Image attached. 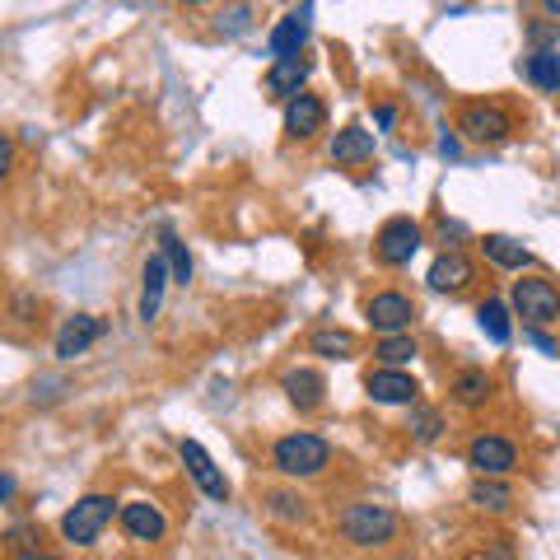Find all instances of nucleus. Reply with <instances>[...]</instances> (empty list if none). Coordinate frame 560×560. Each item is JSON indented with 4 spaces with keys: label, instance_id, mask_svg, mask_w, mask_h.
Here are the masks:
<instances>
[{
    "label": "nucleus",
    "instance_id": "nucleus-1",
    "mask_svg": "<svg viewBox=\"0 0 560 560\" xmlns=\"http://www.w3.org/2000/svg\"><path fill=\"white\" fill-rule=\"evenodd\" d=\"M271 463L285 471V477H318V471L331 463V444L323 434H308V430L285 434V440H276Z\"/></svg>",
    "mask_w": 560,
    "mask_h": 560
},
{
    "label": "nucleus",
    "instance_id": "nucleus-2",
    "mask_svg": "<svg viewBox=\"0 0 560 560\" xmlns=\"http://www.w3.org/2000/svg\"><path fill=\"white\" fill-rule=\"evenodd\" d=\"M341 533H346V541H355V547H383V541L397 537V514L388 504L360 500L341 514Z\"/></svg>",
    "mask_w": 560,
    "mask_h": 560
},
{
    "label": "nucleus",
    "instance_id": "nucleus-3",
    "mask_svg": "<svg viewBox=\"0 0 560 560\" xmlns=\"http://www.w3.org/2000/svg\"><path fill=\"white\" fill-rule=\"evenodd\" d=\"M113 514H117L113 495H84L61 514V533L75 541V547H94V541L103 537V528L113 523Z\"/></svg>",
    "mask_w": 560,
    "mask_h": 560
},
{
    "label": "nucleus",
    "instance_id": "nucleus-4",
    "mask_svg": "<svg viewBox=\"0 0 560 560\" xmlns=\"http://www.w3.org/2000/svg\"><path fill=\"white\" fill-rule=\"evenodd\" d=\"M514 308H518V318H528V327H547L560 318V290L547 276H518L514 280Z\"/></svg>",
    "mask_w": 560,
    "mask_h": 560
},
{
    "label": "nucleus",
    "instance_id": "nucleus-5",
    "mask_svg": "<svg viewBox=\"0 0 560 560\" xmlns=\"http://www.w3.org/2000/svg\"><path fill=\"white\" fill-rule=\"evenodd\" d=\"M458 131L471 140V145H500V140H510L514 121L500 103H467L458 113Z\"/></svg>",
    "mask_w": 560,
    "mask_h": 560
},
{
    "label": "nucleus",
    "instance_id": "nucleus-6",
    "mask_svg": "<svg viewBox=\"0 0 560 560\" xmlns=\"http://www.w3.org/2000/svg\"><path fill=\"white\" fill-rule=\"evenodd\" d=\"M416 253H420V224L407 215H393L374 238V257L383 267H407Z\"/></svg>",
    "mask_w": 560,
    "mask_h": 560
},
{
    "label": "nucleus",
    "instance_id": "nucleus-7",
    "mask_svg": "<svg viewBox=\"0 0 560 560\" xmlns=\"http://www.w3.org/2000/svg\"><path fill=\"white\" fill-rule=\"evenodd\" d=\"M364 323H370L378 337H401V331L416 323V304L407 300V294H397V290H383V294H374V300L364 304Z\"/></svg>",
    "mask_w": 560,
    "mask_h": 560
},
{
    "label": "nucleus",
    "instance_id": "nucleus-8",
    "mask_svg": "<svg viewBox=\"0 0 560 560\" xmlns=\"http://www.w3.org/2000/svg\"><path fill=\"white\" fill-rule=\"evenodd\" d=\"M467 463L481 471V477H504V471L518 467V448L504 440V434H477L467 444Z\"/></svg>",
    "mask_w": 560,
    "mask_h": 560
},
{
    "label": "nucleus",
    "instance_id": "nucleus-9",
    "mask_svg": "<svg viewBox=\"0 0 560 560\" xmlns=\"http://www.w3.org/2000/svg\"><path fill=\"white\" fill-rule=\"evenodd\" d=\"M183 463H187V477L201 486L206 500H230V481H224V471L215 467V458H210L197 440H183Z\"/></svg>",
    "mask_w": 560,
    "mask_h": 560
},
{
    "label": "nucleus",
    "instance_id": "nucleus-10",
    "mask_svg": "<svg viewBox=\"0 0 560 560\" xmlns=\"http://www.w3.org/2000/svg\"><path fill=\"white\" fill-rule=\"evenodd\" d=\"M364 393H370L378 407H416L420 383L411 374H401V370H374L370 378H364Z\"/></svg>",
    "mask_w": 560,
    "mask_h": 560
},
{
    "label": "nucleus",
    "instance_id": "nucleus-11",
    "mask_svg": "<svg viewBox=\"0 0 560 560\" xmlns=\"http://www.w3.org/2000/svg\"><path fill=\"white\" fill-rule=\"evenodd\" d=\"M308 28H313V5L290 10L285 20H280V24L271 28V38H267L271 57H276V61H290V57H300V47L308 43Z\"/></svg>",
    "mask_w": 560,
    "mask_h": 560
},
{
    "label": "nucleus",
    "instance_id": "nucleus-12",
    "mask_svg": "<svg viewBox=\"0 0 560 560\" xmlns=\"http://www.w3.org/2000/svg\"><path fill=\"white\" fill-rule=\"evenodd\" d=\"M98 337H103V318H94V313H75V318H66L61 331H57V360L84 355Z\"/></svg>",
    "mask_w": 560,
    "mask_h": 560
},
{
    "label": "nucleus",
    "instance_id": "nucleus-13",
    "mask_svg": "<svg viewBox=\"0 0 560 560\" xmlns=\"http://www.w3.org/2000/svg\"><path fill=\"white\" fill-rule=\"evenodd\" d=\"M323 121H327V108H323V98L318 94H300V98H290L285 103V136L290 140H308V136H318L323 131Z\"/></svg>",
    "mask_w": 560,
    "mask_h": 560
},
{
    "label": "nucleus",
    "instance_id": "nucleus-14",
    "mask_svg": "<svg viewBox=\"0 0 560 560\" xmlns=\"http://www.w3.org/2000/svg\"><path fill=\"white\" fill-rule=\"evenodd\" d=\"M308 57H290V61H271L267 70V94L271 98H300L304 94V80H308Z\"/></svg>",
    "mask_w": 560,
    "mask_h": 560
},
{
    "label": "nucleus",
    "instance_id": "nucleus-15",
    "mask_svg": "<svg viewBox=\"0 0 560 560\" xmlns=\"http://www.w3.org/2000/svg\"><path fill=\"white\" fill-rule=\"evenodd\" d=\"M168 280H173V271H168L164 253H154V257L145 261V285H140V318H145V323L160 318V304H164Z\"/></svg>",
    "mask_w": 560,
    "mask_h": 560
},
{
    "label": "nucleus",
    "instance_id": "nucleus-16",
    "mask_svg": "<svg viewBox=\"0 0 560 560\" xmlns=\"http://www.w3.org/2000/svg\"><path fill=\"white\" fill-rule=\"evenodd\" d=\"M280 388H285V397H290L300 411H318L323 397H327V378H323L318 370H290Z\"/></svg>",
    "mask_w": 560,
    "mask_h": 560
},
{
    "label": "nucleus",
    "instance_id": "nucleus-17",
    "mask_svg": "<svg viewBox=\"0 0 560 560\" xmlns=\"http://www.w3.org/2000/svg\"><path fill=\"white\" fill-rule=\"evenodd\" d=\"M471 276L477 271H471V261L463 253H444V257H434L425 280H430V290H440V294H458V290H467Z\"/></svg>",
    "mask_w": 560,
    "mask_h": 560
},
{
    "label": "nucleus",
    "instance_id": "nucleus-18",
    "mask_svg": "<svg viewBox=\"0 0 560 560\" xmlns=\"http://www.w3.org/2000/svg\"><path fill=\"white\" fill-rule=\"evenodd\" d=\"M331 164H364L374 160V131L364 127H341L337 136H331Z\"/></svg>",
    "mask_w": 560,
    "mask_h": 560
},
{
    "label": "nucleus",
    "instance_id": "nucleus-19",
    "mask_svg": "<svg viewBox=\"0 0 560 560\" xmlns=\"http://www.w3.org/2000/svg\"><path fill=\"white\" fill-rule=\"evenodd\" d=\"M121 528H127L136 541H160L168 523L150 500H136V504H121Z\"/></svg>",
    "mask_w": 560,
    "mask_h": 560
},
{
    "label": "nucleus",
    "instance_id": "nucleus-20",
    "mask_svg": "<svg viewBox=\"0 0 560 560\" xmlns=\"http://www.w3.org/2000/svg\"><path fill=\"white\" fill-rule=\"evenodd\" d=\"M481 248H486V257L495 261L500 271H523V267H533V253L523 248L518 238H510V234H486Z\"/></svg>",
    "mask_w": 560,
    "mask_h": 560
},
{
    "label": "nucleus",
    "instance_id": "nucleus-21",
    "mask_svg": "<svg viewBox=\"0 0 560 560\" xmlns=\"http://www.w3.org/2000/svg\"><path fill=\"white\" fill-rule=\"evenodd\" d=\"M523 75H528V84H537L541 94H560V47L556 51H528Z\"/></svg>",
    "mask_w": 560,
    "mask_h": 560
},
{
    "label": "nucleus",
    "instance_id": "nucleus-22",
    "mask_svg": "<svg viewBox=\"0 0 560 560\" xmlns=\"http://www.w3.org/2000/svg\"><path fill=\"white\" fill-rule=\"evenodd\" d=\"M490 393H495V378H490L486 370H463L458 378H453V401L458 407H486L490 401Z\"/></svg>",
    "mask_w": 560,
    "mask_h": 560
},
{
    "label": "nucleus",
    "instance_id": "nucleus-23",
    "mask_svg": "<svg viewBox=\"0 0 560 560\" xmlns=\"http://www.w3.org/2000/svg\"><path fill=\"white\" fill-rule=\"evenodd\" d=\"M471 504H477V510L500 514V510H510V504H514V490L504 486L500 477H477V481H471Z\"/></svg>",
    "mask_w": 560,
    "mask_h": 560
},
{
    "label": "nucleus",
    "instance_id": "nucleus-24",
    "mask_svg": "<svg viewBox=\"0 0 560 560\" xmlns=\"http://www.w3.org/2000/svg\"><path fill=\"white\" fill-rule=\"evenodd\" d=\"M308 350H313V355H327V360H350V355H355V337H350V331L323 327V331H313V337H308Z\"/></svg>",
    "mask_w": 560,
    "mask_h": 560
},
{
    "label": "nucleus",
    "instance_id": "nucleus-25",
    "mask_svg": "<svg viewBox=\"0 0 560 560\" xmlns=\"http://www.w3.org/2000/svg\"><path fill=\"white\" fill-rule=\"evenodd\" d=\"M477 323H481V331H486V337L495 341V346H504V341L514 337V327H510V308H504L500 300H486V304L477 308Z\"/></svg>",
    "mask_w": 560,
    "mask_h": 560
},
{
    "label": "nucleus",
    "instance_id": "nucleus-26",
    "mask_svg": "<svg viewBox=\"0 0 560 560\" xmlns=\"http://www.w3.org/2000/svg\"><path fill=\"white\" fill-rule=\"evenodd\" d=\"M374 355L383 360V370H401V364H411L420 350H416V337H407V331H401V337H378Z\"/></svg>",
    "mask_w": 560,
    "mask_h": 560
},
{
    "label": "nucleus",
    "instance_id": "nucleus-27",
    "mask_svg": "<svg viewBox=\"0 0 560 560\" xmlns=\"http://www.w3.org/2000/svg\"><path fill=\"white\" fill-rule=\"evenodd\" d=\"M411 434H416V444H434L444 434V416L434 407H411Z\"/></svg>",
    "mask_w": 560,
    "mask_h": 560
},
{
    "label": "nucleus",
    "instance_id": "nucleus-28",
    "mask_svg": "<svg viewBox=\"0 0 560 560\" xmlns=\"http://www.w3.org/2000/svg\"><path fill=\"white\" fill-rule=\"evenodd\" d=\"M164 261L173 271V285H187L191 280V257H187V243H178L173 234H164Z\"/></svg>",
    "mask_w": 560,
    "mask_h": 560
},
{
    "label": "nucleus",
    "instance_id": "nucleus-29",
    "mask_svg": "<svg viewBox=\"0 0 560 560\" xmlns=\"http://www.w3.org/2000/svg\"><path fill=\"white\" fill-rule=\"evenodd\" d=\"M271 514L285 518V523H300L308 510H304V495H290V490H276L271 495Z\"/></svg>",
    "mask_w": 560,
    "mask_h": 560
},
{
    "label": "nucleus",
    "instance_id": "nucleus-30",
    "mask_svg": "<svg viewBox=\"0 0 560 560\" xmlns=\"http://www.w3.org/2000/svg\"><path fill=\"white\" fill-rule=\"evenodd\" d=\"M61 393H66L61 378H38V383H33V401H43V407H47V401H57Z\"/></svg>",
    "mask_w": 560,
    "mask_h": 560
},
{
    "label": "nucleus",
    "instance_id": "nucleus-31",
    "mask_svg": "<svg viewBox=\"0 0 560 560\" xmlns=\"http://www.w3.org/2000/svg\"><path fill=\"white\" fill-rule=\"evenodd\" d=\"M248 5H234V10H224L220 14V28H230V33H243V28H248Z\"/></svg>",
    "mask_w": 560,
    "mask_h": 560
},
{
    "label": "nucleus",
    "instance_id": "nucleus-32",
    "mask_svg": "<svg viewBox=\"0 0 560 560\" xmlns=\"http://www.w3.org/2000/svg\"><path fill=\"white\" fill-rule=\"evenodd\" d=\"M523 341H528V346H537L541 355H560V346L547 337V331H537V327H528V331H523Z\"/></svg>",
    "mask_w": 560,
    "mask_h": 560
},
{
    "label": "nucleus",
    "instance_id": "nucleus-33",
    "mask_svg": "<svg viewBox=\"0 0 560 560\" xmlns=\"http://www.w3.org/2000/svg\"><path fill=\"white\" fill-rule=\"evenodd\" d=\"M486 560H514L510 537H495V541H490V556H486Z\"/></svg>",
    "mask_w": 560,
    "mask_h": 560
},
{
    "label": "nucleus",
    "instance_id": "nucleus-34",
    "mask_svg": "<svg viewBox=\"0 0 560 560\" xmlns=\"http://www.w3.org/2000/svg\"><path fill=\"white\" fill-rule=\"evenodd\" d=\"M10 164H14V140L5 136L0 140V178H10Z\"/></svg>",
    "mask_w": 560,
    "mask_h": 560
},
{
    "label": "nucleus",
    "instance_id": "nucleus-35",
    "mask_svg": "<svg viewBox=\"0 0 560 560\" xmlns=\"http://www.w3.org/2000/svg\"><path fill=\"white\" fill-rule=\"evenodd\" d=\"M374 121H378V127H383V131H388V127H393V121H397V108H393V103H378V113H374Z\"/></svg>",
    "mask_w": 560,
    "mask_h": 560
},
{
    "label": "nucleus",
    "instance_id": "nucleus-36",
    "mask_svg": "<svg viewBox=\"0 0 560 560\" xmlns=\"http://www.w3.org/2000/svg\"><path fill=\"white\" fill-rule=\"evenodd\" d=\"M14 490H20V486H14V477H10V471H5V477H0V500H14Z\"/></svg>",
    "mask_w": 560,
    "mask_h": 560
},
{
    "label": "nucleus",
    "instance_id": "nucleus-37",
    "mask_svg": "<svg viewBox=\"0 0 560 560\" xmlns=\"http://www.w3.org/2000/svg\"><path fill=\"white\" fill-rule=\"evenodd\" d=\"M440 150L448 154V160H458V136H444V140H440Z\"/></svg>",
    "mask_w": 560,
    "mask_h": 560
},
{
    "label": "nucleus",
    "instance_id": "nucleus-38",
    "mask_svg": "<svg viewBox=\"0 0 560 560\" xmlns=\"http://www.w3.org/2000/svg\"><path fill=\"white\" fill-rule=\"evenodd\" d=\"M14 560H61V556H51V551H20Z\"/></svg>",
    "mask_w": 560,
    "mask_h": 560
},
{
    "label": "nucleus",
    "instance_id": "nucleus-39",
    "mask_svg": "<svg viewBox=\"0 0 560 560\" xmlns=\"http://www.w3.org/2000/svg\"><path fill=\"white\" fill-rule=\"evenodd\" d=\"M541 10H547L551 20H560V0H547V5H541Z\"/></svg>",
    "mask_w": 560,
    "mask_h": 560
}]
</instances>
